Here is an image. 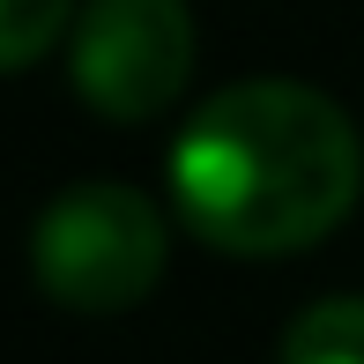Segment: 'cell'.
<instances>
[{"instance_id": "cell-2", "label": "cell", "mask_w": 364, "mask_h": 364, "mask_svg": "<svg viewBox=\"0 0 364 364\" xmlns=\"http://www.w3.org/2000/svg\"><path fill=\"white\" fill-rule=\"evenodd\" d=\"M164 260H171L164 208L134 186L90 178V186L53 193L30 223V283L82 320L141 305L164 283Z\"/></svg>"}, {"instance_id": "cell-3", "label": "cell", "mask_w": 364, "mask_h": 364, "mask_svg": "<svg viewBox=\"0 0 364 364\" xmlns=\"http://www.w3.org/2000/svg\"><path fill=\"white\" fill-rule=\"evenodd\" d=\"M68 75L82 105L119 127L171 112L193 75V15L186 0H90L68 30Z\"/></svg>"}, {"instance_id": "cell-5", "label": "cell", "mask_w": 364, "mask_h": 364, "mask_svg": "<svg viewBox=\"0 0 364 364\" xmlns=\"http://www.w3.org/2000/svg\"><path fill=\"white\" fill-rule=\"evenodd\" d=\"M75 30V0H0V75H23Z\"/></svg>"}, {"instance_id": "cell-1", "label": "cell", "mask_w": 364, "mask_h": 364, "mask_svg": "<svg viewBox=\"0 0 364 364\" xmlns=\"http://www.w3.org/2000/svg\"><path fill=\"white\" fill-rule=\"evenodd\" d=\"M171 208L201 245L238 260L305 253L357 208L364 149L335 97L305 82H230L186 127L171 156Z\"/></svg>"}, {"instance_id": "cell-4", "label": "cell", "mask_w": 364, "mask_h": 364, "mask_svg": "<svg viewBox=\"0 0 364 364\" xmlns=\"http://www.w3.org/2000/svg\"><path fill=\"white\" fill-rule=\"evenodd\" d=\"M283 364H364V297H320L290 320Z\"/></svg>"}]
</instances>
